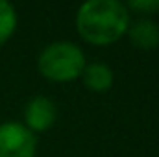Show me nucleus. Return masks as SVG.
I'll return each instance as SVG.
<instances>
[{
  "label": "nucleus",
  "instance_id": "7ed1b4c3",
  "mask_svg": "<svg viewBox=\"0 0 159 157\" xmlns=\"http://www.w3.org/2000/svg\"><path fill=\"white\" fill-rule=\"evenodd\" d=\"M35 135L17 122L0 126V157H35Z\"/></svg>",
  "mask_w": 159,
  "mask_h": 157
},
{
  "label": "nucleus",
  "instance_id": "39448f33",
  "mask_svg": "<svg viewBox=\"0 0 159 157\" xmlns=\"http://www.w3.org/2000/svg\"><path fill=\"white\" fill-rule=\"evenodd\" d=\"M129 39L135 46L139 48H156L159 46V26L156 22L143 19L139 22H135L129 30Z\"/></svg>",
  "mask_w": 159,
  "mask_h": 157
},
{
  "label": "nucleus",
  "instance_id": "20e7f679",
  "mask_svg": "<svg viewBox=\"0 0 159 157\" xmlns=\"http://www.w3.org/2000/svg\"><path fill=\"white\" fill-rule=\"evenodd\" d=\"M56 105L46 96H35L26 105L24 118L30 131H44L56 122Z\"/></svg>",
  "mask_w": 159,
  "mask_h": 157
},
{
  "label": "nucleus",
  "instance_id": "0eeeda50",
  "mask_svg": "<svg viewBox=\"0 0 159 157\" xmlns=\"http://www.w3.org/2000/svg\"><path fill=\"white\" fill-rule=\"evenodd\" d=\"M15 26H17V15L13 6L6 0H0V44H4L11 37Z\"/></svg>",
  "mask_w": 159,
  "mask_h": 157
},
{
  "label": "nucleus",
  "instance_id": "6e6552de",
  "mask_svg": "<svg viewBox=\"0 0 159 157\" xmlns=\"http://www.w3.org/2000/svg\"><path fill=\"white\" fill-rule=\"evenodd\" d=\"M129 7L139 9V11H157L159 0H131Z\"/></svg>",
  "mask_w": 159,
  "mask_h": 157
},
{
  "label": "nucleus",
  "instance_id": "f257e3e1",
  "mask_svg": "<svg viewBox=\"0 0 159 157\" xmlns=\"http://www.w3.org/2000/svg\"><path fill=\"white\" fill-rule=\"evenodd\" d=\"M129 26V15L119 0H89L78 9L80 35L94 44H109L120 39Z\"/></svg>",
  "mask_w": 159,
  "mask_h": 157
},
{
  "label": "nucleus",
  "instance_id": "423d86ee",
  "mask_svg": "<svg viewBox=\"0 0 159 157\" xmlns=\"http://www.w3.org/2000/svg\"><path fill=\"white\" fill-rule=\"evenodd\" d=\"M83 81L91 91L104 92L113 85V70L104 63H93L83 69Z\"/></svg>",
  "mask_w": 159,
  "mask_h": 157
},
{
  "label": "nucleus",
  "instance_id": "f03ea898",
  "mask_svg": "<svg viewBox=\"0 0 159 157\" xmlns=\"http://www.w3.org/2000/svg\"><path fill=\"white\" fill-rule=\"evenodd\" d=\"M85 69V56L74 43L59 41L46 46L39 56V70L54 81L76 79Z\"/></svg>",
  "mask_w": 159,
  "mask_h": 157
}]
</instances>
